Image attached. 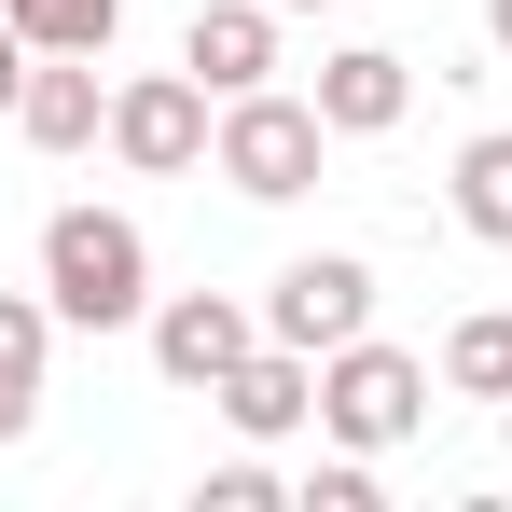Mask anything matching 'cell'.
I'll use <instances>...</instances> for the list:
<instances>
[{
    "mask_svg": "<svg viewBox=\"0 0 512 512\" xmlns=\"http://www.w3.org/2000/svg\"><path fill=\"white\" fill-rule=\"evenodd\" d=\"M42 305H56L70 333L153 319V250H139V222H125V208H56V222H42Z\"/></svg>",
    "mask_w": 512,
    "mask_h": 512,
    "instance_id": "cell-1",
    "label": "cell"
},
{
    "mask_svg": "<svg viewBox=\"0 0 512 512\" xmlns=\"http://www.w3.org/2000/svg\"><path fill=\"white\" fill-rule=\"evenodd\" d=\"M319 153H333V125H319V97H222V139H208V167L236 180L250 208H291V194H319Z\"/></svg>",
    "mask_w": 512,
    "mask_h": 512,
    "instance_id": "cell-2",
    "label": "cell"
},
{
    "mask_svg": "<svg viewBox=\"0 0 512 512\" xmlns=\"http://www.w3.org/2000/svg\"><path fill=\"white\" fill-rule=\"evenodd\" d=\"M319 429L360 443V457L416 443V429H429V360H416V346H388V333H346L333 360H319Z\"/></svg>",
    "mask_w": 512,
    "mask_h": 512,
    "instance_id": "cell-3",
    "label": "cell"
},
{
    "mask_svg": "<svg viewBox=\"0 0 512 512\" xmlns=\"http://www.w3.org/2000/svg\"><path fill=\"white\" fill-rule=\"evenodd\" d=\"M208 139H222V97L194 84V70H139V84H111V153H125L139 180L208 167Z\"/></svg>",
    "mask_w": 512,
    "mask_h": 512,
    "instance_id": "cell-4",
    "label": "cell"
},
{
    "mask_svg": "<svg viewBox=\"0 0 512 512\" xmlns=\"http://www.w3.org/2000/svg\"><path fill=\"white\" fill-rule=\"evenodd\" d=\"M263 333L305 346V360H333L346 333H374V263H360V250H291L277 291H263Z\"/></svg>",
    "mask_w": 512,
    "mask_h": 512,
    "instance_id": "cell-5",
    "label": "cell"
},
{
    "mask_svg": "<svg viewBox=\"0 0 512 512\" xmlns=\"http://www.w3.org/2000/svg\"><path fill=\"white\" fill-rule=\"evenodd\" d=\"M139 333H153V374L208 402V388H222V374L263 346V319L236 305V291H153V319H139Z\"/></svg>",
    "mask_w": 512,
    "mask_h": 512,
    "instance_id": "cell-6",
    "label": "cell"
},
{
    "mask_svg": "<svg viewBox=\"0 0 512 512\" xmlns=\"http://www.w3.org/2000/svg\"><path fill=\"white\" fill-rule=\"evenodd\" d=\"M14 139H28V153H97V139H111V84H97V56H28Z\"/></svg>",
    "mask_w": 512,
    "mask_h": 512,
    "instance_id": "cell-7",
    "label": "cell"
},
{
    "mask_svg": "<svg viewBox=\"0 0 512 512\" xmlns=\"http://www.w3.org/2000/svg\"><path fill=\"white\" fill-rule=\"evenodd\" d=\"M416 111V56H388V42H333L319 56V125L333 139H388Z\"/></svg>",
    "mask_w": 512,
    "mask_h": 512,
    "instance_id": "cell-8",
    "label": "cell"
},
{
    "mask_svg": "<svg viewBox=\"0 0 512 512\" xmlns=\"http://www.w3.org/2000/svg\"><path fill=\"white\" fill-rule=\"evenodd\" d=\"M180 70L208 97H250V84H277V0H208L194 28H180Z\"/></svg>",
    "mask_w": 512,
    "mask_h": 512,
    "instance_id": "cell-9",
    "label": "cell"
},
{
    "mask_svg": "<svg viewBox=\"0 0 512 512\" xmlns=\"http://www.w3.org/2000/svg\"><path fill=\"white\" fill-rule=\"evenodd\" d=\"M208 402H222V416L250 429V443H291V429L319 416V360H305V346H277V333H263L250 360H236V374L208 388Z\"/></svg>",
    "mask_w": 512,
    "mask_h": 512,
    "instance_id": "cell-10",
    "label": "cell"
},
{
    "mask_svg": "<svg viewBox=\"0 0 512 512\" xmlns=\"http://www.w3.org/2000/svg\"><path fill=\"white\" fill-rule=\"evenodd\" d=\"M56 333H70V319H56L42 291H0V443L42 429V360H56Z\"/></svg>",
    "mask_w": 512,
    "mask_h": 512,
    "instance_id": "cell-11",
    "label": "cell"
},
{
    "mask_svg": "<svg viewBox=\"0 0 512 512\" xmlns=\"http://www.w3.org/2000/svg\"><path fill=\"white\" fill-rule=\"evenodd\" d=\"M443 388L457 402H512V305H485V319L443 333Z\"/></svg>",
    "mask_w": 512,
    "mask_h": 512,
    "instance_id": "cell-12",
    "label": "cell"
},
{
    "mask_svg": "<svg viewBox=\"0 0 512 512\" xmlns=\"http://www.w3.org/2000/svg\"><path fill=\"white\" fill-rule=\"evenodd\" d=\"M457 222H471L485 250H512V125H485V139L457 153Z\"/></svg>",
    "mask_w": 512,
    "mask_h": 512,
    "instance_id": "cell-13",
    "label": "cell"
},
{
    "mask_svg": "<svg viewBox=\"0 0 512 512\" xmlns=\"http://www.w3.org/2000/svg\"><path fill=\"white\" fill-rule=\"evenodd\" d=\"M14 28H28V56H111L125 0H14Z\"/></svg>",
    "mask_w": 512,
    "mask_h": 512,
    "instance_id": "cell-14",
    "label": "cell"
},
{
    "mask_svg": "<svg viewBox=\"0 0 512 512\" xmlns=\"http://www.w3.org/2000/svg\"><path fill=\"white\" fill-rule=\"evenodd\" d=\"M305 512H374V457H360V443H333V457L305 471Z\"/></svg>",
    "mask_w": 512,
    "mask_h": 512,
    "instance_id": "cell-15",
    "label": "cell"
},
{
    "mask_svg": "<svg viewBox=\"0 0 512 512\" xmlns=\"http://www.w3.org/2000/svg\"><path fill=\"white\" fill-rule=\"evenodd\" d=\"M194 499H208V512H263V499H277V471H263V457H222Z\"/></svg>",
    "mask_w": 512,
    "mask_h": 512,
    "instance_id": "cell-16",
    "label": "cell"
},
{
    "mask_svg": "<svg viewBox=\"0 0 512 512\" xmlns=\"http://www.w3.org/2000/svg\"><path fill=\"white\" fill-rule=\"evenodd\" d=\"M14 97H28V28L0 14V125H14Z\"/></svg>",
    "mask_w": 512,
    "mask_h": 512,
    "instance_id": "cell-17",
    "label": "cell"
},
{
    "mask_svg": "<svg viewBox=\"0 0 512 512\" xmlns=\"http://www.w3.org/2000/svg\"><path fill=\"white\" fill-rule=\"evenodd\" d=\"M485 42H499V56H512V0H485Z\"/></svg>",
    "mask_w": 512,
    "mask_h": 512,
    "instance_id": "cell-18",
    "label": "cell"
},
{
    "mask_svg": "<svg viewBox=\"0 0 512 512\" xmlns=\"http://www.w3.org/2000/svg\"><path fill=\"white\" fill-rule=\"evenodd\" d=\"M277 14H333V0H277Z\"/></svg>",
    "mask_w": 512,
    "mask_h": 512,
    "instance_id": "cell-19",
    "label": "cell"
},
{
    "mask_svg": "<svg viewBox=\"0 0 512 512\" xmlns=\"http://www.w3.org/2000/svg\"><path fill=\"white\" fill-rule=\"evenodd\" d=\"M499 443H512V402H499Z\"/></svg>",
    "mask_w": 512,
    "mask_h": 512,
    "instance_id": "cell-20",
    "label": "cell"
}]
</instances>
